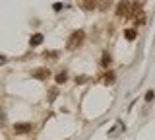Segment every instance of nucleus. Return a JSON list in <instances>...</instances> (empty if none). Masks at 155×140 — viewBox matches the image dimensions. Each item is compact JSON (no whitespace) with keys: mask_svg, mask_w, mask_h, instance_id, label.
<instances>
[{"mask_svg":"<svg viewBox=\"0 0 155 140\" xmlns=\"http://www.w3.org/2000/svg\"><path fill=\"white\" fill-rule=\"evenodd\" d=\"M56 82H58V84H62V82H66V72H62V74H58V76H56Z\"/></svg>","mask_w":155,"mask_h":140,"instance_id":"6e6552de","label":"nucleus"},{"mask_svg":"<svg viewBox=\"0 0 155 140\" xmlns=\"http://www.w3.org/2000/svg\"><path fill=\"white\" fill-rule=\"evenodd\" d=\"M124 35L128 37V39H134V37H136V31H134V29H126V31H124Z\"/></svg>","mask_w":155,"mask_h":140,"instance_id":"0eeeda50","label":"nucleus"},{"mask_svg":"<svg viewBox=\"0 0 155 140\" xmlns=\"http://www.w3.org/2000/svg\"><path fill=\"white\" fill-rule=\"evenodd\" d=\"M31 76L33 78H37V80H47L48 76H51V72H48L47 68H35L31 72Z\"/></svg>","mask_w":155,"mask_h":140,"instance_id":"7ed1b4c3","label":"nucleus"},{"mask_svg":"<svg viewBox=\"0 0 155 140\" xmlns=\"http://www.w3.org/2000/svg\"><path fill=\"white\" fill-rule=\"evenodd\" d=\"M2 62H6V59H4V56H0V64H2Z\"/></svg>","mask_w":155,"mask_h":140,"instance_id":"9d476101","label":"nucleus"},{"mask_svg":"<svg viewBox=\"0 0 155 140\" xmlns=\"http://www.w3.org/2000/svg\"><path fill=\"white\" fill-rule=\"evenodd\" d=\"M128 12V2H120L118 4V10H116V14H118V16H122V14H126Z\"/></svg>","mask_w":155,"mask_h":140,"instance_id":"39448f33","label":"nucleus"},{"mask_svg":"<svg viewBox=\"0 0 155 140\" xmlns=\"http://www.w3.org/2000/svg\"><path fill=\"white\" fill-rule=\"evenodd\" d=\"M145 99H147V101H149V99H153V91H147V95H145Z\"/></svg>","mask_w":155,"mask_h":140,"instance_id":"1a4fd4ad","label":"nucleus"},{"mask_svg":"<svg viewBox=\"0 0 155 140\" xmlns=\"http://www.w3.org/2000/svg\"><path fill=\"white\" fill-rule=\"evenodd\" d=\"M29 43H31V47H35V45H41V43H43V35H41V33H35V35H31V39H29Z\"/></svg>","mask_w":155,"mask_h":140,"instance_id":"20e7f679","label":"nucleus"},{"mask_svg":"<svg viewBox=\"0 0 155 140\" xmlns=\"http://www.w3.org/2000/svg\"><path fill=\"white\" fill-rule=\"evenodd\" d=\"M33 130V125L31 123H16L14 125V132L16 134H27Z\"/></svg>","mask_w":155,"mask_h":140,"instance_id":"f03ea898","label":"nucleus"},{"mask_svg":"<svg viewBox=\"0 0 155 140\" xmlns=\"http://www.w3.org/2000/svg\"><path fill=\"white\" fill-rule=\"evenodd\" d=\"M84 39H85V33L84 31H74L70 35V41H68V49L70 51H74V49H78V47L81 45V43H84Z\"/></svg>","mask_w":155,"mask_h":140,"instance_id":"f257e3e1","label":"nucleus"},{"mask_svg":"<svg viewBox=\"0 0 155 140\" xmlns=\"http://www.w3.org/2000/svg\"><path fill=\"white\" fill-rule=\"evenodd\" d=\"M81 6H84L85 10H93V6H95V0H81Z\"/></svg>","mask_w":155,"mask_h":140,"instance_id":"423d86ee","label":"nucleus"}]
</instances>
